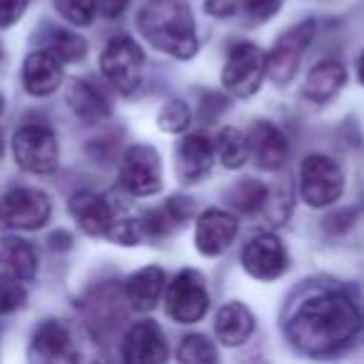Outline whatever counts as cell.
I'll return each mask as SVG.
<instances>
[{
    "label": "cell",
    "instance_id": "obj_27",
    "mask_svg": "<svg viewBox=\"0 0 364 364\" xmlns=\"http://www.w3.org/2000/svg\"><path fill=\"white\" fill-rule=\"evenodd\" d=\"M177 359L182 364H210V362H218V352H215L213 342L208 337H203V334H188L180 342Z\"/></svg>",
    "mask_w": 364,
    "mask_h": 364
},
{
    "label": "cell",
    "instance_id": "obj_35",
    "mask_svg": "<svg viewBox=\"0 0 364 364\" xmlns=\"http://www.w3.org/2000/svg\"><path fill=\"white\" fill-rule=\"evenodd\" d=\"M210 16L215 18H228V16H235L240 8V0H208L205 3Z\"/></svg>",
    "mask_w": 364,
    "mask_h": 364
},
{
    "label": "cell",
    "instance_id": "obj_1",
    "mask_svg": "<svg viewBox=\"0 0 364 364\" xmlns=\"http://www.w3.org/2000/svg\"><path fill=\"white\" fill-rule=\"evenodd\" d=\"M364 314L352 297L329 292L309 297L287 322V337L307 354H327L342 349L359 334Z\"/></svg>",
    "mask_w": 364,
    "mask_h": 364
},
{
    "label": "cell",
    "instance_id": "obj_17",
    "mask_svg": "<svg viewBox=\"0 0 364 364\" xmlns=\"http://www.w3.org/2000/svg\"><path fill=\"white\" fill-rule=\"evenodd\" d=\"M70 215L75 218V223L80 225L82 232L87 235H107L110 225L115 223V215H112V208L102 195L97 193H75L70 198Z\"/></svg>",
    "mask_w": 364,
    "mask_h": 364
},
{
    "label": "cell",
    "instance_id": "obj_9",
    "mask_svg": "<svg viewBox=\"0 0 364 364\" xmlns=\"http://www.w3.org/2000/svg\"><path fill=\"white\" fill-rule=\"evenodd\" d=\"M120 185L135 198H150L162 188V162L152 145H132L120 165Z\"/></svg>",
    "mask_w": 364,
    "mask_h": 364
},
{
    "label": "cell",
    "instance_id": "obj_5",
    "mask_svg": "<svg viewBox=\"0 0 364 364\" xmlns=\"http://www.w3.org/2000/svg\"><path fill=\"white\" fill-rule=\"evenodd\" d=\"M13 155L23 170L48 175L60 162V147H58L55 132L43 125L21 127L13 137Z\"/></svg>",
    "mask_w": 364,
    "mask_h": 364
},
{
    "label": "cell",
    "instance_id": "obj_6",
    "mask_svg": "<svg viewBox=\"0 0 364 364\" xmlns=\"http://www.w3.org/2000/svg\"><path fill=\"white\" fill-rule=\"evenodd\" d=\"M102 75L110 80L120 92H135L142 82V70H145V55L142 48L132 38H112L100 58Z\"/></svg>",
    "mask_w": 364,
    "mask_h": 364
},
{
    "label": "cell",
    "instance_id": "obj_18",
    "mask_svg": "<svg viewBox=\"0 0 364 364\" xmlns=\"http://www.w3.org/2000/svg\"><path fill=\"white\" fill-rule=\"evenodd\" d=\"M190 218H193V200L170 198L167 203H162V208L142 215L140 228L145 237H165L177 228H182Z\"/></svg>",
    "mask_w": 364,
    "mask_h": 364
},
{
    "label": "cell",
    "instance_id": "obj_21",
    "mask_svg": "<svg viewBox=\"0 0 364 364\" xmlns=\"http://www.w3.org/2000/svg\"><path fill=\"white\" fill-rule=\"evenodd\" d=\"M162 289H165V272L160 267H142L125 282L127 302L137 312H150L162 297Z\"/></svg>",
    "mask_w": 364,
    "mask_h": 364
},
{
    "label": "cell",
    "instance_id": "obj_32",
    "mask_svg": "<svg viewBox=\"0 0 364 364\" xmlns=\"http://www.w3.org/2000/svg\"><path fill=\"white\" fill-rule=\"evenodd\" d=\"M107 237L117 245H125V247H132V245L140 242L145 235H142L140 220H120V223H112L110 230H107Z\"/></svg>",
    "mask_w": 364,
    "mask_h": 364
},
{
    "label": "cell",
    "instance_id": "obj_23",
    "mask_svg": "<svg viewBox=\"0 0 364 364\" xmlns=\"http://www.w3.org/2000/svg\"><path fill=\"white\" fill-rule=\"evenodd\" d=\"M0 269L16 279H33L38 272V255L21 237H0Z\"/></svg>",
    "mask_w": 364,
    "mask_h": 364
},
{
    "label": "cell",
    "instance_id": "obj_26",
    "mask_svg": "<svg viewBox=\"0 0 364 364\" xmlns=\"http://www.w3.org/2000/svg\"><path fill=\"white\" fill-rule=\"evenodd\" d=\"M269 200V190L267 185L257 180H242L235 185V190L230 193V203L237 213L242 215H255L259 213L262 208H267Z\"/></svg>",
    "mask_w": 364,
    "mask_h": 364
},
{
    "label": "cell",
    "instance_id": "obj_28",
    "mask_svg": "<svg viewBox=\"0 0 364 364\" xmlns=\"http://www.w3.org/2000/svg\"><path fill=\"white\" fill-rule=\"evenodd\" d=\"M50 53L60 63H77V60H82V58H85L87 43L82 41L77 33L55 31V33H53V38H50Z\"/></svg>",
    "mask_w": 364,
    "mask_h": 364
},
{
    "label": "cell",
    "instance_id": "obj_25",
    "mask_svg": "<svg viewBox=\"0 0 364 364\" xmlns=\"http://www.w3.org/2000/svg\"><path fill=\"white\" fill-rule=\"evenodd\" d=\"M215 152H218L220 162H223L225 167L237 170L250 157L247 135L240 132L237 127H223V130L218 132V140H215Z\"/></svg>",
    "mask_w": 364,
    "mask_h": 364
},
{
    "label": "cell",
    "instance_id": "obj_38",
    "mask_svg": "<svg viewBox=\"0 0 364 364\" xmlns=\"http://www.w3.org/2000/svg\"><path fill=\"white\" fill-rule=\"evenodd\" d=\"M0 157H3V132H0Z\"/></svg>",
    "mask_w": 364,
    "mask_h": 364
},
{
    "label": "cell",
    "instance_id": "obj_10",
    "mask_svg": "<svg viewBox=\"0 0 364 364\" xmlns=\"http://www.w3.org/2000/svg\"><path fill=\"white\" fill-rule=\"evenodd\" d=\"M50 220V200L41 190L18 188L0 200V230H41Z\"/></svg>",
    "mask_w": 364,
    "mask_h": 364
},
{
    "label": "cell",
    "instance_id": "obj_8",
    "mask_svg": "<svg viewBox=\"0 0 364 364\" xmlns=\"http://www.w3.org/2000/svg\"><path fill=\"white\" fill-rule=\"evenodd\" d=\"M314 21H304L297 23L294 28H289L277 43H274L272 50L264 55V65H267V77L274 85H287L294 77L302 60L304 50L309 48L314 38Z\"/></svg>",
    "mask_w": 364,
    "mask_h": 364
},
{
    "label": "cell",
    "instance_id": "obj_37",
    "mask_svg": "<svg viewBox=\"0 0 364 364\" xmlns=\"http://www.w3.org/2000/svg\"><path fill=\"white\" fill-rule=\"evenodd\" d=\"M357 75H359V82L364 85V53L359 55V60H357Z\"/></svg>",
    "mask_w": 364,
    "mask_h": 364
},
{
    "label": "cell",
    "instance_id": "obj_36",
    "mask_svg": "<svg viewBox=\"0 0 364 364\" xmlns=\"http://www.w3.org/2000/svg\"><path fill=\"white\" fill-rule=\"evenodd\" d=\"M95 8L105 18H120L127 8V0H95Z\"/></svg>",
    "mask_w": 364,
    "mask_h": 364
},
{
    "label": "cell",
    "instance_id": "obj_39",
    "mask_svg": "<svg viewBox=\"0 0 364 364\" xmlns=\"http://www.w3.org/2000/svg\"><path fill=\"white\" fill-rule=\"evenodd\" d=\"M0 112H3V95H0Z\"/></svg>",
    "mask_w": 364,
    "mask_h": 364
},
{
    "label": "cell",
    "instance_id": "obj_33",
    "mask_svg": "<svg viewBox=\"0 0 364 364\" xmlns=\"http://www.w3.org/2000/svg\"><path fill=\"white\" fill-rule=\"evenodd\" d=\"M282 8V0H250L247 3V16L252 23H267L274 18Z\"/></svg>",
    "mask_w": 364,
    "mask_h": 364
},
{
    "label": "cell",
    "instance_id": "obj_19",
    "mask_svg": "<svg viewBox=\"0 0 364 364\" xmlns=\"http://www.w3.org/2000/svg\"><path fill=\"white\" fill-rule=\"evenodd\" d=\"M255 332V317L242 302H228L215 317V334L228 347H240Z\"/></svg>",
    "mask_w": 364,
    "mask_h": 364
},
{
    "label": "cell",
    "instance_id": "obj_14",
    "mask_svg": "<svg viewBox=\"0 0 364 364\" xmlns=\"http://www.w3.org/2000/svg\"><path fill=\"white\" fill-rule=\"evenodd\" d=\"M247 145H250V155L255 157L262 170H279V167L287 162L289 155V145H287V137L282 135L277 125L272 122H255L247 132Z\"/></svg>",
    "mask_w": 364,
    "mask_h": 364
},
{
    "label": "cell",
    "instance_id": "obj_20",
    "mask_svg": "<svg viewBox=\"0 0 364 364\" xmlns=\"http://www.w3.org/2000/svg\"><path fill=\"white\" fill-rule=\"evenodd\" d=\"M65 97H68L70 110L75 112L82 122H87V125L102 122L110 115V102H107V97L87 80H73L70 85H68Z\"/></svg>",
    "mask_w": 364,
    "mask_h": 364
},
{
    "label": "cell",
    "instance_id": "obj_34",
    "mask_svg": "<svg viewBox=\"0 0 364 364\" xmlns=\"http://www.w3.org/2000/svg\"><path fill=\"white\" fill-rule=\"evenodd\" d=\"M28 3L31 0H0V31L16 26L28 11Z\"/></svg>",
    "mask_w": 364,
    "mask_h": 364
},
{
    "label": "cell",
    "instance_id": "obj_15",
    "mask_svg": "<svg viewBox=\"0 0 364 364\" xmlns=\"http://www.w3.org/2000/svg\"><path fill=\"white\" fill-rule=\"evenodd\" d=\"M215 160V145L205 135L195 132L188 135L177 147V177L185 185H195V182L205 180L213 170Z\"/></svg>",
    "mask_w": 364,
    "mask_h": 364
},
{
    "label": "cell",
    "instance_id": "obj_30",
    "mask_svg": "<svg viewBox=\"0 0 364 364\" xmlns=\"http://www.w3.org/2000/svg\"><path fill=\"white\" fill-rule=\"evenodd\" d=\"M55 11L68 23H73L77 28H85L92 23L97 8H95V0H55Z\"/></svg>",
    "mask_w": 364,
    "mask_h": 364
},
{
    "label": "cell",
    "instance_id": "obj_3",
    "mask_svg": "<svg viewBox=\"0 0 364 364\" xmlns=\"http://www.w3.org/2000/svg\"><path fill=\"white\" fill-rule=\"evenodd\" d=\"M344 190V175L327 155H309L299 170V193L309 208H327L337 203Z\"/></svg>",
    "mask_w": 364,
    "mask_h": 364
},
{
    "label": "cell",
    "instance_id": "obj_16",
    "mask_svg": "<svg viewBox=\"0 0 364 364\" xmlns=\"http://www.w3.org/2000/svg\"><path fill=\"white\" fill-rule=\"evenodd\" d=\"M63 65L50 50H36L23 63V85L31 95L46 97L60 87Z\"/></svg>",
    "mask_w": 364,
    "mask_h": 364
},
{
    "label": "cell",
    "instance_id": "obj_11",
    "mask_svg": "<svg viewBox=\"0 0 364 364\" xmlns=\"http://www.w3.org/2000/svg\"><path fill=\"white\" fill-rule=\"evenodd\" d=\"M242 267L250 277L262 279V282L277 279L287 269V250L282 240L269 232L252 237L242 250Z\"/></svg>",
    "mask_w": 364,
    "mask_h": 364
},
{
    "label": "cell",
    "instance_id": "obj_31",
    "mask_svg": "<svg viewBox=\"0 0 364 364\" xmlns=\"http://www.w3.org/2000/svg\"><path fill=\"white\" fill-rule=\"evenodd\" d=\"M28 292L23 289V284H18L16 277L0 272V314L16 312L26 304Z\"/></svg>",
    "mask_w": 364,
    "mask_h": 364
},
{
    "label": "cell",
    "instance_id": "obj_2",
    "mask_svg": "<svg viewBox=\"0 0 364 364\" xmlns=\"http://www.w3.org/2000/svg\"><path fill=\"white\" fill-rule=\"evenodd\" d=\"M137 28L142 38L180 60H190L198 53V31L190 8L182 0H150L137 13Z\"/></svg>",
    "mask_w": 364,
    "mask_h": 364
},
{
    "label": "cell",
    "instance_id": "obj_13",
    "mask_svg": "<svg viewBox=\"0 0 364 364\" xmlns=\"http://www.w3.org/2000/svg\"><path fill=\"white\" fill-rule=\"evenodd\" d=\"M237 237V220L225 210H208L195 225V245L205 257H218Z\"/></svg>",
    "mask_w": 364,
    "mask_h": 364
},
{
    "label": "cell",
    "instance_id": "obj_29",
    "mask_svg": "<svg viewBox=\"0 0 364 364\" xmlns=\"http://www.w3.org/2000/svg\"><path fill=\"white\" fill-rule=\"evenodd\" d=\"M190 107L188 102L182 100H167L165 105L157 112V125L162 132H170V135H180V132L188 130L190 125Z\"/></svg>",
    "mask_w": 364,
    "mask_h": 364
},
{
    "label": "cell",
    "instance_id": "obj_22",
    "mask_svg": "<svg viewBox=\"0 0 364 364\" xmlns=\"http://www.w3.org/2000/svg\"><path fill=\"white\" fill-rule=\"evenodd\" d=\"M347 85V68L337 60H322L309 70L304 95L312 102H327Z\"/></svg>",
    "mask_w": 364,
    "mask_h": 364
},
{
    "label": "cell",
    "instance_id": "obj_24",
    "mask_svg": "<svg viewBox=\"0 0 364 364\" xmlns=\"http://www.w3.org/2000/svg\"><path fill=\"white\" fill-rule=\"evenodd\" d=\"M33 349L46 359H68L70 354V332L63 322H43L33 337Z\"/></svg>",
    "mask_w": 364,
    "mask_h": 364
},
{
    "label": "cell",
    "instance_id": "obj_12",
    "mask_svg": "<svg viewBox=\"0 0 364 364\" xmlns=\"http://www.w3.org/2000/svg\"><path fill=\"white\" fill-rule=\"evenodd\" d=\"M170 357L167 339L162 334L160 324L145 319V322L132 324L122 342V359L130 364H160Z\"/></svg>",
    "mask_w": 364,
    "mask_h": 364
},
{
    "label": "cell",
    "instance_id": "obj_7",
    "mask_svg": "<svg viewBox=\"0 0 364 364\" xmlns=\"http://www.w3.org/2000/svg\"><path fill=\"white\" fill-rule=\"evenodd\" d=\"M167 314L175 322L193 324L208 314L210 309V292L205 277L195 269H185L180 272L167 287Z\"/></svg>",
    "mask_w": 364,
    "mask_h": 364
},
{
    "label": "cell",
    "instance_id": "obj_4",
    "mask_svg": "<svg viewBox=\"0 0 364 364\" xmlns=\"http://www.w3.org/2000/svg\"><path fill=\"white\" fill-rule=\"evenodd\" d=\"M267 65H264V53L255 43H237L230 50L223 68V85L235 97H252L259 90Z\"/></svg>",
    "mask_w": 364,
    "mask_h": 364
}]
</instances>
